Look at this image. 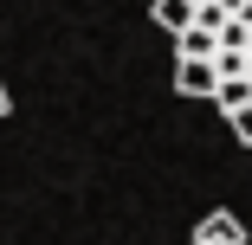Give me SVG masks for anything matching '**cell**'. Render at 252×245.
Listing matches in <instances>:
<instances>
[{
    "label": "cell",
    "mask_w": 252,
    "mask_h": 245,
    "mask_svg": "<svg viewBox=\"0 0 252 245\" xmlns=\"http://www.w3.org/2000/svg\"><path fill=\"white\" fill-rule=\"evenodd\" d=\"M214 84H220L214 58H181V65H175V90H181V97H214Z\"/></svg>",
    "instance_id": "obj_1"
},
{
    "label": "cell",
    "mask_w": 252,
    "mask_h": 245,
    "mask_svg": "<svg viewBox=\"0 0 252 245\" xmlns=\"http://www.w3.org/2000/svg\"><path fill=\"white\" fill-rule=\"evenodd\" d=\"M194 245H252V239H246V226L233 213H207V219L194 226Z\"/></svg>",
    "instance_id": "obj_2"
},
{
    "label": "cell",
    "mask_w": 252,
    "mask_h": 245,
    "mask_svg": "<svg viewBox=\"0 0 252 245\" xmlns=\"http://www.w3.org/2000/svg\"><path fill=\"white\" fill-rule=\"evenodd\" d=\"M175 45H181V58H214V45H220V39H214V32H200V26H181Z\"/></svg>",
    "instance_id": "obj_3"
},
{
    "label": "cell",
    "mask_w": 252,
    "mask_h": 245,
    "mask_svg": "<svg viewBox=\"0 0 252 245\" xmlns=\"http://www.w3.org/2000/svg\"><path fill=\"white\" fill-rule=\"evenodd\" d=\"M188 20H194V0H156V26L162 32H181Z\"/></svg>",
    "instance_id": "obj_4"
},
{
    "label": "cell",
    "mask_w": 252,
    "mask_h": 245,
    "mask_svg": "<svg viewBox=\"0 0 252 245\" xmlns=\"http://www.w3.org/2000/svg\"><path fill=\"white\" fill-rule=\"evenodd\" d=\"M246 97H252V84H246V78H220V84H214V104H220V110H239Z\"/></svg>",
    "instance_id": "obj_5"
},
{
    "label": "cell",
    "mask_w": 252,
    "mask_h": 245,
    "mask_svg": "<svg viewBox=\"0 0 252 245\" xmlns=\"http://www.w3.org/2000/svg\"><path fill=\"white\" fill-rule=\"evenodd\" d=\"M226 123H233V136H239V142H252V97H246L239 110H226Z\"/></svg>",
    "instance_id": "obj_6"
},
{
    "label": "cell",
    "mask_w": 252,
    "mask_h": 245,
    "mask_svg": "<svg viewBox=\"0 0 252 245\" xmlns=\"http://www.w3.org/2000/svg\"><path fill=\"white\" fill-rule=\"evenodd\" d=\"M7 110H13V97H7V90H0V116H7Z\"/></svg>",
    "instance_id": "obj_7"
},
{
    "label": "cell",
    "mask_w": 252,
    "mask_h": 245,
    "mask_svg": "<svg viewBox=\"0 0 252 245\" xmlns=\"http://www.w3.org/2000/svg\"><path fill=\"white\" fill-rule=\"evenodd\" d=\"M246 84H252V52H246Z\"/></svg>",
    "instance_id": "obj_8"
}]
</instances>
